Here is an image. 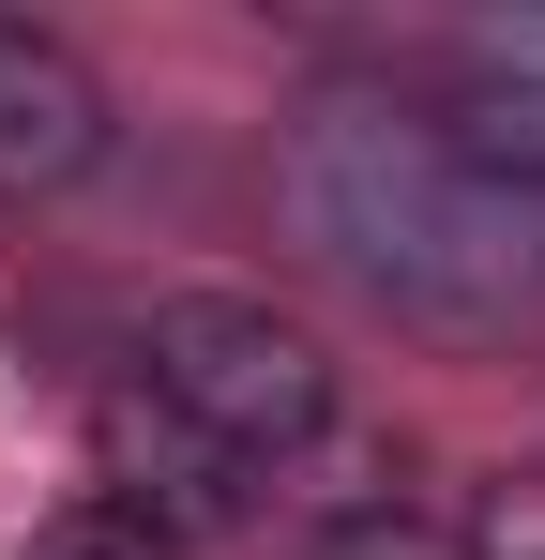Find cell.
<instances>
[{"mask_svg":"<svg viewBox=\"0 0 545 560\" xmlns=\"http://www.w3.org/2000/svg\"><path fill=\"white\" fill-rule=\"evenodd\" d=\"M454 546H469V560H545V469H500V485L469 500Z\"/></svg>","mask_w":545,"mask_h":560,"instance_id":"8992f818","label":"cell"},{"mask_svg":"<svg viewBox=\"0 0 545 560\" xmlns=\"http://www.w3.org/2000/svg\"><path fill=\"white\" fill-rule=\"evenodd\" d=\"M303 560H469L440 515H409V500H349V515H318Z\"/></svg>","mask_w":545,"mask_h":560,"instance_id":"277c9868","label":"cell"},{"mask_svg":"<svg viewBox=\"0 0 545 560\" xmlns=\"http://www.w3.org/2000/svg\"><path fill=\"white\" fill-rule=\"evenodd\" d=\"M106 77H91L61 31H31V15H0V197H61L106 167Z\"/></svg>","mask_w":545,"mask_h":560,"instance_id":"3957f363","label":"cell"},{"mask_svg":"<svg viewBox=\"0 0 545 560\" xmlns=\"http://www.w3.org/2000/svg\"><path fill=\"white\" fill-rule=\"evenodd\" d=\"M272 212L349 303L409 318V334L485 349V334L545 318V197L515 167H485L454 137V106L363 92V77L303 92L272 137Z\"/></svg>","mask_w":545,"mask_h":560,"instance_id":"6da1fadb","label":"cell"},{"mask_svg":"<svg viewBox=\"0 0 545 560\" xmlns=\"http://www.w3.org/2000/svg\"><path fill=\"white\" fill-rule=\"evenodd\" d=\"M137 378L212 469H288L334 440V349L243 288H167L137 318Z\"/></svg>","mask_w":545,"mask_h":560,"instance_id":"7a4b0ae2","label":"cell"},{"mask_svg":"<svg viewBox=\"0 0 545 560\" xmlns=\"http://www.w3.org/2000/svg\"><path fill=\"white\" fill-rule=\"evenodd\" d=\"M46 560H182V515H152V500H91V515L46 530Z\"/></svg>","mask_w":545,"mask_h":560,"instance_id":"5b68a950","label":"cell"}]
</instances>
